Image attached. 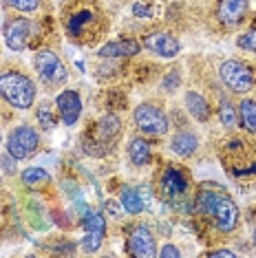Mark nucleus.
Here are the masks:
<instances>
[{
	"label": "nucleus",
	"instance_id": "obj_26",
	"mask_svg": "<svg viewBox=\"0 0 256 258\" xmlns=\"http://www.w3.org/2000/svg\"><path fill=\"white\" fill-rule=\"evenodd\" d=\"M38 119H40V126L44 128V131H53V126H55V117L51 115V110H49V106H42L38 110Z\"/></svg>",
	"mask_w": 256,
	"mask_h": 258
},
{
	"label": "nucleus",
	"instance_id": "obj_2",
	"mask_svg": "<svg viewBox=\"0 0 256 258\" xmlns=\"http://www.w3.org/2000/svg\"><path fill=\"white\" fill-rule=\"evenodd\" d=\"M0 97L14 108H31L36 102V84L22 73L7 71L0 75Z\"/></svg>",
	"mask_w": 256,
	"mask_h": 258
},
{
	"label": "nucleus",
	"instance_id": "obj_30",
	"mask_svg": "<svg viewBox=\"0 0 256 258\" xmlns=\"http://www.w3.org/2000/svg\"><path fill=\"white\" fill-rule=\"evenodd\" d=\"M208 256H223V258H232V256H234V251H232V249H214V251H210Z\"/></svg>",
	"mask_w": 256,
	"mask_h": 258
},
{
	"label": "nucleus",
	"instance_id": "obj_17",
	"mask_svg": "<svg viewBox=\"0 0 256 258\" xmlns=\"http://www.w3.org/2000/svg\"><path fill=\"white\" fill-rule=\"evenodd\" d=\"M128 157L135 166H146L150 161V146L146 139L142 137H133L131 144H128Z\"/></svg>",
	"mask_w": 256,
	"mask_h": 258
},
{
	"label": "nucleus",
	"instance_id": "obj_5",
	"mask_svg": "<svg viewBox=\"0 0 256 258\" xmlns=\"http://www.w3.org/2000/svg\"><path fill=\"white\" fill-rule=\"evenodd\" d=\"M133 119H135L137 128L144 135H150V137H161V135L168 133V117L164 110H159L153 104H139L133 113Z\"/></svg>",
	"mask_w": 256,
	"mask_h": 258
},
{
	"label": "nucleus",
	"instance_id": "obj_10",
	"mask_svg": "<svg viewBox=\"0 0 256 258\" xmlns=\"http://www.w3.org/2000/svg\"><path fill=\"white\" fill-rule=\"evenodd\" d=\"M128 251L137 258H155L157 256L155 236L146 225H135L128 232Z\"/></svg>",
	"mask_w": 256,
	"mask_h": 258
},
{
	"label": "nucleus",
	"instance_id": "obj_14",
	"mask_svg": "<svg viewBox=\"0 0 256 258\" xmlns=\"http://www.w3.org/2000/svg\"><path fill=\"white\" fill-rule=\"evenodd\" d=\"M31 36V22L27 18H16L11 20L5 29V42L11 51H22L27 46V40Z\"/></svg>",
	"mask_w": 256,
	"mask_h": 258
},
{
	"label": "nucleus",
	"instance_id": "obj_7",
	"mask_svg": "<svg viewBox=\"0 0 256 258\" xmlns=\"http://www.w3.org/2000/svg\"><path fill=\"white\" fill-rule=\"evenodd\" d=\"M40 135L31 126H18L14 128L7 139V152L14 159H27L38 150Z\"/></svg>",
	"mask_w": 256,
	"mask_h": 258
},
{
	"label": "nucleus",
	"instance_id": "obj_23",
	"mask_svg": "<svg viewBox=\"0 0 256 258\" xmlns=\"http://www.w3.org/2000/svg\"><path fill=\"white\" fill-rule=\"evenodd\" d=\"M91 20H93V11H80V14H75V16L69 18V31L80 33Z\"/></svg>",
	"mask_w": 256,
	"mask_h": 258
},
{
	"label": "nucleus",
	"instance_id": "obj_33",
	"mask_svg": "<svg viewBox=\"0 0 256 258\" xmlns=\"http://www.w3.org/2000/svg\"><path fill=\"white\" fill-rule=\"evenodd\" d=\"M0 142H3V133H0Z\"/></svg>",
	"mask_w": 256,
	"mask_h": 258
},
{
	"label": "nucleus",
	"instance_id": "obj_28",
	"mask_svg": "<svg viewBox=\"0 0 256 258\" xmlns=\"http://www.w3.org/2000/svg\"><path fill=\"white\" fill-rule=\"evenodd\" d=\"M157 254H159L161 258H179V256H181V251H179L177 247H174V245L166 243L164 247H161V251H157Z\"/></svg>",
	"mask_w": 256,
	"mask_h": 258
},
{
	"label": "nucleus",
	"instance_id": "obj_6",
	"mask_svg": "<svg viewBox=\"0 0 256 258\" xmlns=\"http://www.w3.org/2000/svg\"><path fill=\"white\" fill-rule=\"evenodd\" d=\"M33 60H36V71L40 75V80H42L46 86H60L67 82V78H69L67 67H64L62 60L53 53V51L40 49Z\"/></svg>",
	"mask_w": 256,
	"mask_h": 258
},
{
	"label": "nucleus",
	"instance_id": "obj_24",
	"mask_svg": "<svg viewBox=\"0 0 256 258\" xmlns=\"http://www.w3.org/2000/svg\"><path fill=\"white\" fill-rule=\"evenodd\" d=\"M5 5H9L16 11H22V14H31L40 7V0H5Z\"/></svg>",
	"mask_w": 256,
	"mask_h": 258
},
{
	"label": "nucleus",
	"instance_id": "obj_1",
	"mask_svg": "<svg viewBox=\"0 0 256 258\" xmlns=\"http://www.w3.org/2000/svg\"><path fill=\"white\" fill-rule=\"evenodd\" d=\"M197 208L206 216H210L214 227L223 234H230L238 225V208L234 199H230L223 190H201L197 199Z\"/></svg>",
	"mask_w": 256,
	"mask_h": 258
},
{
	"label": "nucleus",
	"instance_id": "obj_12",
	"mask_svg": "<svg viewBox=\"0 0 256 258\" xmlns=\"http://www.w3.org/2000/svg\"><path fill=\"white\" fill-rule=\"evenodd\" d=\"M57 104V113H60V119L67 126H73L75 121L80 119V113H82V102H80V95L75 91H62L55 99Z\"/></svg>",
	"mask_w": 256,
	"mask_h": 258
},
{
	"label": "nucleus",
	"instance_id": "obj_20",
	"mask_svg": "<svg viewBox=\"0 0 256 258\" xmlns=\"http://www.w3.org/2000/svg\"><path fill=\"white\" fill-rule=\"evenodd\" d=\"M238 119L247 133H256V102L254 99H243L238 104Z\"/></svg>",
	"mask_w": 256,
	"mask_h": 258
},
{
	"label": "nucleus",
	"instance_id": "obj_18",
	"mask_svg": "<svg viewBox=\"0 0 256 258\" xmlns=\"http://www.w3.org/2000/svg\"><path fill=\"white\" fill-rule=\"evenodd\" d=\"M185 106H188L190 115L195 117V119H199V121H208V117H210L208 102L199 95V93H195V91H190L188 95H185Z\"/></svg>",
	"mask_w": 256,
	"mask_h": 258
},
{
	"label": "nucleus",
	"instance_id": "obj_9",
	"mask_svg": "<svg viewBox=\"0 0 256 258\" xmlns=\"http://www.w3.org/2000/svg\"><path fill=\"white\" fill-rule=\"evenodd\" d=\"M159 190H161V197H164L168 203H177L188 195V179H185V174L181 170L168 168L166 172L161 174Z\"/></svg>",
	"mask_w": 256,
	"mask_h": 258
},
{
	"label": "nucleus",
	"instance_id": "obj_13",
	"mask_svg": "<svg viewBox=\"0 0 256 258\" xmlns=\"http://www.w3.org/2000/svg\"><path fill=\"white\" fill-rule=\"evenodd\" d=\"M247 9H249L247 0H221L217 7V18L221 20V25L234 27L245 18Z\"/></svg>",
	"mask_w": 256,
	"mask_h": 258
},
{
	"label": "nucleus",
	"instance_id": "obj_8",
	"mask_svg": "<svg viewBox=\"0 0 256 258\" xmlns=\"http://www.w3.org/2000/svg\"><path fill=\"white\" fill-rule=\"evenodd\" d=\"M84 232L86 236L82 238V249L86 254L100 249L104 236H106V219L102 212H89L84 216Z\"/></svg>",
	"mask_w": 256,
	"mask_h": 258
},
{
	"label": "nucleus",
	"instance_id": "obj_22",
	"mask_svg": "<svg viewBox=\"0 0 256 258\" xmlns=\"http://www.w3.org/2000/svg\"><path fill=\"white\" fill-rule=\"evenodd\" d=\"M219 117L223 121L225 128H234L236 126V110L230 104L228 97H221V106H219Z\"/></svg>",
	"mask_w": 256,
	"mask_h": 258
},
{
	"label": "nucleus",
	"instance_id": "obj_29",
	"mask_svg": "<svg viewBox=\"0 0 256 258\" xmlns=\"http://www.w3.org/2000/svg\"><path fill=\"white\" fill-rule=\"evenodd\" d=\"M0 163H3V168L7 170V172H16V168H14V157L11 155H5V157H0Z\"/></svg>",
	"mask_w": 256,
	"mask_h": 258
},
{
	"label": "nucleus",
	"instance_id": "obj_11",
	"mask_svg": "<svg viewBox=\"0 0 256 258\" xmlns=\"http://www.w3.org/2000/svg\"><path fill=\"white\" fill-rule=\"evenodd\" d=\"M144 46H146L150 53H155L159 57H174L179 53V49H181L179 40L172 38L170 33H166V31H155V33H150V36H146Z\"/></svg>",
	"mask_w": 256,
	"mask_h": 258
},
{
	"label": "nucleus",
	"instance_id": "obj_25",
	"mask_svg": "<svg viewBox=\"0 0 256 258\" xmlns=\"http://www.w3.org/2000/svg\"><path fill=\"white\" fill-rule=\"evenodd\" d=\"M236 44H238V49H243V51H256V29H249L243 36H238Z\"/></svg>",
	"mask_w": 256,
	"mask_h": 258
},
{
	"label": "nucleus",
	"instance_id": "obj_32",
	"mask_svg": "<svg viewBox=\"0 0 256 258\" xmlns=\"http://www.w3.org/2000/svg\"><path fill=\"white\" fill-rule=\"evenodd\" d=\"M254 245H256V230H254Z\"/></svg>",
	"mask_w": 256,
	"mask_h": 258
},
{
	"label": "nucleus",
	"instance_id": "obj_31",
	"mask_svg": "<svg viewBox=\"0 0 256 258\" xmlns=\"http://www.w3.org/2000/svg\"><path fill=\"white\" fill-rule=\"evenodd\" d=\"M133 11H135V16H139V18H144V16H150L148 14V7H144V5H135V7H133Z\"/></svg>",
	"mask_w": 256,
	"mask_h": 258
},
{
	"label": "nucleus",
	"instance_id": "obj_3",
	"mask_svg": "<svg viewBox=\"0 0 256 258\" xmlns=\"http://www.w3.org/2000/svg\"><path fill=\"white\" fill-rule=\"evenodd\" d=\"M121 133V124L115 115H104L97 121V137H89L84 139V150L91 157H104L108 150V146L119 137Z\"/></svg>",
	"mask_w": 256,
	"mask_h": 258
},
{
	"label": "nucleus",
	"instance_id": "obj_19",
	"mask_svg": "<svg viewBox=\"0 0 256 258\" xmlns=\"http://www.w3.org/2000/svg\"><path fill=\"white\" fill-rule=\"evenodd\" d=\"M119 203H121V208H124V212H128V214H139L144 210V197L139 195L137 190H131V187L121 190Z\"/></svg>",
	"mask_w": 256,
	"mask_h": 258
},
{
	"label": "nucleus",
	"instance_id": "obj_15",
	"mask_svg": "<svg viewBox=\"0 0 256 258\" xmlns=\"http://www.w3.org/2000/svg\"><path fill=\"white\" fill-rule=\"evenodd\" d=\"M139 53V44L135 40H117V42H108L100 49L102 57H131Z\"/></svg>",
	"mask_w": 256,
	"mask_h": 258
},
{
	"label": "nucleus",
	"instance_id": "obj_16",
	"mask_svg": "<svg viewBox=\"0 0 256 258\" xmlns=\"http://www.w3.org/2000/svg\"><path fill=\"white\" fill-rule=\"evenodd\" d=\"M172 150L177 152V155H181V157H190V155H195L197 148H199V139H197V135H192V133H177L172 137Z\"/></svg>",
	"mask_w": 256,
	"mask_h": 258
},
{
	"label": "nucleus",
	"instance_id": "obj_4",
	"mask_svg": "<svg viewBox=\"0 0 256 258\" xmlns=\"http://www.w3.org/2000/svg\"><path fill=\"white\" fill-rule=\"evenodd\" d=\"M219 73L232 93H247L254 86V71L241 60H225Z\"/></svg>",
	"mask_w": 256,
	"mask_h": 258
},
{
	"label": "nucleus",
	"instance_id": "obj_27",
	"mask_svg": "<svg viewBox=\"0 0 256 258\" xmlns=\"http://www.w3.org/2000/svg\"><path fill=\"white\" fill-rule=\"evenodd\" d=\"M179 80H181V78H179V73H177V71H172L170 75H166V78H164L161 86H164L166 91H174V89H177V82H179Z\"/></svg>",
	"mask_w": 256,
	"mask_h": 258
},
{
	"label": "nucleus",
	"instance_id": "obj_21",
	"mask_svg": "<svg viewBox=\"0 0 256 258\" xmlns=\"http://www.w3.org/2000/svg\"><path fill=\"white\" fill-rule=\"evenodd\" d=\"M46 181H49V172L42 168H27L22 172V183L29 187H36L40 183H46Z\"/></svg>",
	"mask_w": 256,
	"mask_h": 258
}]
</instances>
